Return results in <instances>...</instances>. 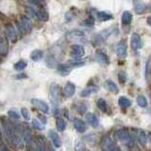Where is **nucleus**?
<instances>
[{
	"mask_svg": "<svg viewBox=\"0 0 151 151\" xmlns=\"http://www.w3.org/2000/svg\"><path fill=\"white\" fill-rule=\"evenodd\" d=\"M1 122H2L4 132H5V134H6L8 140L13 145H20L21 138L18 134V129H16V127L13 124H12L11 122H9L5 117L1 118Z\"/></svg>",
	"mask_w": 151,
	"mask_h": 151,
	"instance_id": "f257e3e1",
	"label": "nucleus"
},
{
	"mask_svg": "<svg viewBox=\"0 0 151 151\" xmlns=\"http://www.w3.org/2000/svg\"><path fill=\"white\" fill-rule=\"evenodd\" d=\"M101 147L102 149L106 151H115V150L120 149L115 144V142L113 141L111 137H108V136L104 137L101 140Z\"/></svg>",
	"mask_w": 151,
	"mask_h": 151,
	"instance_id": "f03ea898",
	"label": "nucleus"
},
{
	"mask_svg": "<svg viewBox=\"0 0 151 151\" xmlns=\"http://www.w3.org/2000/svg\"><path fill=\"white\" fill-rule=\"evenodd\" d=\"M60 86L58 84L53 83L50 87V96H51V102L53 105H58L60 102Z\"/></svg>",
	"mask_w": 151,
	"mask_h": 151,
	"instance_id": "7ed1b4c3",
	"label": "nucleus"
},
{
	"mask_svg": "<svg viewBox=\"0 0 151 151\" xmlns=\"http://www.w3.org/2000/svg\"><path fill=\"white\" fill-rule=\"evenodd\" d=\"M18 27H19V31H20V33H24V32L28 33L32 29V24L27 17H22L21 22L18 23Z\"/></svg>",
	"mask_w": 151,
	"mask_h": 151,
	"instance_id": "20e7f679",
	"label": "nucleus"
},
{
	"mask_svg": "<svg viewBox=\"0 0 151 151\" xmlns=\"http://www.w3.org/2000/svg\"><path fill=\"white\" fill-rule=\"evenodd\" d=\"M85 54V50L82 45H72L70 47V55L76 59L82 58Z\"/></svg>",
	"mask_w": 151,
	"mask_h": 151,
	"instance_id": "39448f33",
	"label": "nucleus"
},
{
	"mask_svg": "<svg viewBox=\"0 0 151 151\" xmlns=\"http://www.w3.org/2000/svg\"><path fill=\"white\" fill-rule=\"evenodd\" d=\"M5 31H6L7 38L12 42H15L17 41V38H18L17 31L12 24H8V25H6V27H5Z\"/></svg>",
	"mask_w": 151,
	"mask_h": 151,
	"instance_id": "423d86ee",
	"label": "nucleus"
},
{
	"mask_svg": "<svg viewBox=\"0 0 151 151\" xmlns=\"http://www.w3.org/2000/svg\"><path fill=\"white\" fill-rule=\"evenodd\" d=\"M30 102L33 106H35L37 109H39L41 111H42L44 113H48L49 106L47 105L46 102L41 100V99H38V98H32Z\"/></svg>",
	"mask_w": 151,
	"mask_h": 151,
	"instance_id": "0eeeda50",
	"label": "nucleus"
},
{
	"mask_svg": "<svg viewBox=\"0 0 151 151\" xmlns=\"http://www.w3.org/2000/svg\"><path fill=\"white\" fill-rule=\"evenodd\" d=\"M130 45H131V48L133 50H138V49L142 48V46H143V42H142V39H141L139 34L133 33V34L131 35Z\"/></svg>",
	"mask_w": 151,
	"mask_h": 151,
	"instance_id": "6e6552de",
	"label": "nucleus"
},
{
	"mask_svg": "<svg viewBox=\"0 0 151 151\" xmlns=\"http://www.w3.org/2000/svg\"><path fill=\"white\" fill-rule=\"evenodd\" d=\"M116 54L119 58H125L127 56V42L122 40L116 45Z\"/></svg>",
	"mask_w": 151,
	"mask_h": 151,
	"instance_id": "1a4fd4ad",
	"label": "nucleus"
},
{
	"mask_svg": "<svg viewBox=\"0 0 151 151\" xmlns=\"http://www.w3.org/2000/svg\"><path fill=\"white\" fill-rule=\"evenodd\" d=\"M76 93V86L73 82H67L63 88V94L65 97H72Z\"/></svg>",
	"mask_w": 151,
	"mask_h": 151,
	"instance_id": "9d476101",
	"label": "nucleus"
},
{
	"mask_svg": "<svg viewBox=\"0 0 151 151\" xmlns=\"http://www.w3.org/2000/svg\"><path fill=\"white\" fill-rule=\"evenodd\" d=\"M21 132H22V136L23 139L25 141V143L27 145H32L33 144V140H32V134L30 130L27 129V127H24V129H21Z\"/></svg>",
	"mask_w": 151,
	"mask_h": 151,
	"instance_id": "9b49d317",
	"label": "nucleus"
},
{
	"mask_svg": "<svg viewBox=\"0 0 151 151\" xmlns=\"http://www.w3.org/2000/svg\"><path fill=\"white\" fill-rule=\"evenodd\" d=\"M48 136H49L50 140L52 141V143H53L55 147H60V145H61V140L60 138L59 134L57 133L55 130H52V129L49 130L48 131Z\"/></svg>",
	"mask_w": 151,
	"mask_h": 151,
	"instance_id": "f8f14e48",
	"label": "nucleus"
},
{
	"mask_svg": "<svg viewBox=\"0 0 151 151\" xmlns=\"http://www.w3.org/2000/svg\"><path fill=\"white\" fill-rule=\"evenodd\" d=\"M114 137L119 141H123V140H127L129 137V130L127 129H117L116 131H114Z\"/></svg>",
	"mask_w": 151,
	"mask_h": 151,
	"instance_id": "ddd939ff",
	"label": "nucleus"
},
{
	"mask_svg": "<svg viewBox=\"0 0 151 151\" xmlns=\"http://www.w3.org/2000/svg\"><path fill=\"white\" fill-rule=\"evenodd\" d=\"M71 69H72V65L70 63H60L58 65V67H57V71H58V73L60 74L61 76H66L70 73Z\"/></svg>",
	"mask_w": 151,
	"mask_h": 151,
	"instance_id": "4468645a",
	"label": "nucleus"
},
{
	"mask_svg": "<svg viewBox=\"0 0 151 151\" xmlns=\"http://www.w3.org/2000/svg\"><path fill=\"white\" fill-rule=\"evenodd\" d=\"M74 127L75 129H77L78 132H80V133H83L86 130V125H85V122L79 118H75L74 119Z\"/></svg>",
	"mask_w": 151,
	"mask_h": 151,
	"instance_id": "2eb2a0df",
	"label": "nucleus"
},
{
	"mask_svg": "<svg viewBox=\"0 0 151 151\" xmlns=\"http://www.w3.org/2000/svg\"><path fill=\"white\" fill-rule=\"evenodd\" d=\"M136 138L141 145H145L146 143H147V136H146L145 132L142 129L136 130Z\"/></svg>",
	"mask_w": 151,
	"mask_h": 151,
	"instance_id": "dca6fc26",
	"label": "nucleus"
},
{
	"mask_svg": "<svg viewBox=\"0 0 151 151\" xmlns=\"http://www.w3.org/2000/svg\"><path fill=\"white\" fill-rule=\"evenodd\" d=\"M9 51L8 42L7 39L4 36H0V55L6 56Z\"/></svg>",
	"mask_w": 151,
	"mask_h": 151,
	"instance_id": "f3484780",
	"label": "nucleus"
},
{
	"mask_svg": "<svg viewBox=\"0 0 151 151\" xmlns=\"http://www.w3.org/2000/svg\"><path fill=\"white\" fill-rule=\"evenodd\" d=\"M86 120L93 127H97L99 125L98 118L96 116V114H93L92 112H89L86 114Z\"/></svg>",
	"mask_w": 151,
	"mask_h": 151,
	"instance_id": "a211bd4d",
	"label": "nucleus"
},
{
	"mask_svg": "<svg viewBox=\"0 0 151 151\" xmlns=\"http://www.w3.org/2000/svg\"><path fill=\"white\" fill-rule=\"evenodd\" d=\"M96 60L98 61V63H106V64L109 63L108 56H107V54L105 53V52L102 51V50H97L96 51Z\"/></svg>",
	"mask_w": 151,
	"mask_h": 151,
	"instance_id": "6ab92c4d",
	"label": "nucleus"
},
{
	"mask_svg": "<svg viewBox=\"0 0 151 151\" xmlns=\"http://www.w3.org/2000/svg\"><path fill=\"white\" fill-rule=\"evenodd\" d=\"M98 87L97 86H89L87 88H85L83 91L80 93V96L81 97H88L91 96L92 93H96L98 91Z\"/></svg>",
	"mask_w": 151,
	"mask_h": 151,
	"instance_id": "aec40b11",
	"label": "nucleus"
},
{
	"mask_svg": "<svg viewBox=\"0 0 151 151\" xmlns=\"http://www.w3.org/2000/svg\"><path fill=\"white\" fill-rule=\"evenodd\" d=\"M105 86H106V88L109 90V91H111V92L114 93H117L118 92H119V88H118L117 85L113 82L111 79H107L106 80Z\"/></svg>",
	"mask_w": 151,
	"mask_h": 151,
	"instance_id": "412c9836",
	"label": "nucleus"
},
{
	"mask_svg": "<svg viewBox=\"0 0 151 151\" xmlns=\"http://www.w3.org/2000/svg\"><path fill=\"white\" fill-rule=\"evenodd\" d=\"M42 57H44V52L41 49H35L31 52L30 54V59L33 60V61H38L42 59Z\"/></svg>",
	"mask_w": 151,
	"mask_h": 151,
	"instance_id": "4be33fe9",
	"label": "nucleus"
},
{
	"mask_svg": "<svg viewBox=\"0 0 151 151\" xmlns=\"http://www.w3.org/2000/svg\"><path fill=\"white\" fill-rule=\"evenodd\" d=\"M121 20H122V23L124 24V25H129L132 21V14L127 11L124 12L122 14Z\"/></svg>",
	"mask_w": 151,
	"mask_h": 151,
	"instance_id": "5701e85b",
	"label": "nucleus"
},
{
	"mask_svg": "<svg viewBox=\"0 0 151 151\" xmlns=\"http://www.w3.org/2000/svg\"><path fill=\"white\" fill-rule=\"evenodd\" d=\"M118 104L122 108H129L131 106V101L126 96H120L119 99H118Z\"/></svg>",
	"mask_w": 151,
	"mask_h": 151,
	"instance_id": "b1692460",
	"label": "nucleus"
},
{
	"mask_svg": "<svg viewBox=\"0 0 151 151\" xmlns=\"http://www.w3.org/2000/svg\"><path fill=\"white\" fill-rule=\"evenodd\" d=\"M56 126H57V129L59 131H63L66 127V122L63 118L61 117H57L56 120Z\"/></svg>",
	"mask_w": 151,
	"mask_h": 151,
	"instance_id": "393cba45",
	"label": "nucleus"
},
{
	"mask_svg": "<svg viewBox=\"0 0 151 151\" xmlns=\"http://www.w3.org/2000/svg\"><path fill=\"white\" fill-rule=\"evenodd\" d=\"M36 16L40 19V20H42V21H44V22H45V21H47L48 20V13H47L45 11H44L42 9H39L38 11H36Z\"/></svg>",
	"mask_w": 151,
	"mask_h": 151,
	"instance_id": "a878e982",
	"label": "nucleus"
},
{
	"mask_svg": "<svg viewBox=\"0 0 151 151\" xmlns=\"http://www.w3.org/2000/svg\"><path fill=\"white\" fill-rule=\"evenodd\" d=\"M96 16L97 18L99 19L100 21H103V22H105V21H109V20H111V19H112L113 17L111 15V14H109L105 12H98L97 14H96Z\"/></svg>",
	"mask_w": 151,
	"mask_h": 151,
	"instance_id": "bb28decb",
	"label": "nucleus"
},
{
	"mask_svg": "<svg viewBox=\"0 0 151 151\" xmlns=\"http://www.w3.org/2000/svg\"><path fill=\"white\" fill-rule=\"evenodd\" d=\"M31 124H32V127H34L35 129H38V130H44L45 129V126L44 123H42L40 120H37V119H32L31 121Z\"/></svg>",
	"mask_w": 151,
	"mask_h": 151,
	"instance_id": "cd10ccee",
	"label": "nucleus"
},
{
	"mask_svg": "<svg viewBox=\"0 0 151 151\" xmlns=\"http://www.w3.org/2000/svg\"><path fill=\"white\" fill-rule=\"evenodd\" d=\"M27 66V60H21L17 61V63L13 65V68H14V70H16V71H22V70L25 69Z\"/></svg>",
	"mask_w": 151,
	"mask_h": 151,
	"instance_id": "c85d7f7f",
	"label": "nucleus"
},
{
	"mask_svg": "<svg viewBox=\"0 0 151 151\" xmlns=\"http://www.w3.org/2000/svg\"><path fill=\"white\" fill-rule=\"evenodd\" d=\"M97 107L99 108V110L102 111L103 112H107L108 111V105L107 102L104 98H99L97 100Z\"/></svg>",
	"mask_w": 151,
	"mask_h": 151,
	"instance_id": "c756f323",
	"label": "nucleus"
},
{
	"mask_svg": "<svg viewBox=\"0 0 151 151\" xmlns=\"http://www.w3.org/2000/svg\"><path fill=\"white\" fill-rule=\"evenodd\" d=\"M83 36H84V33L79 30H72L67 33V37L70 38V39H77V38H80Z\"/></svg>",
	"mask_w": 151,
	"mask_h": 151,
	"instance_id": "7c9ffc66",
	"label": "nucleus"
},
{
	"mask_svg": "<svg viewBox=\"0 0 151 151\" xmlns=\"http://www.w3.org/2000/svg\"><path fill=\"white\" fill-rule=\"evenodd\" d=\"M145 11V5L143 2L135 3V12L137 14H141Z\"/></svg>",
	"mask_w": 151,
	"mask_h": 151,
	"instance_id": "2f4dec72",
	"label": "nucleus"
},
{
	"mask_svg": "<svg viewBox=\"0 0 151 151\" xmlns=\"http://www.w3.org/2000/svg\"><path fill=\"white\" fill-rule=\"evenodd\" d=\"M137 104L141 107V108H145L147 106V100L144 96H137Z\"/></svg>",
	"mask_w": 151,
	"mask_h": 151,
	"instance_id": "473e14b6",
	"label": "nucleus"
},
{
	"mask_svg": "<svg viewBox=\"0 0 151 151\" xmlns=\"http://www.w3.org/2000/svg\"><path fill=\"white\" fill-rule=\"evenodd\" d=\"M45 63H46V65L48 66V67L53 68L54 66H55V64H56V60H55V58H54V57L52 56V55H49V56L46 58Z\"/></svg>",
	"mask_w": 151,
	"mask_h": 151,
	"instance_id": "72a5a7b5",
	"label": "nucleus"
},
{
	"mask_svg": "<svg viewBox=\"0 0 151 151\" xmlns=\"http://www.w3.org/2000/svg\"><path fill=\"white\" fill-rule=\"evenodd\" d=\"M21 114L22 116L24 117V119L28 121V120H30V113H29V111H28V109L27 108H22L21 109Z\"/></svg>",
	"mask_w": 151,
	"mask_h": 151,
	"instance_id": "f704fd0d",
	"label": "nucleus"
},
{
	"mask_svg": "<svg viewBox=\"0 0 151 151\" xmlns=\"http://www.w3.org/2000/svg\"><path fill=\"white\" fill-rule=\"evenodd\" d=\"M8 114L9 117H12L13 118V119H15V120H18L19 118H20V114L16 111H13V110H9L8 111Z\"/></svg>",
	"mask_w": 151,
	"mask_h": 151,
	"instance_id": "c9c22d12",
	"label": "nucleus"
},
{
	"mask_svg": "<svg viewBox=\"0 0 151 151\" xmlns=\"http://www.w3.org/2000/svg\"><path fill=\"white\" fill-rule=\"evenodd\" d=\"M28 2H29L33 7H36L38 9H42L41 0H28Z\"/></svg>",
	"mask_w": 151,
	"mask_h": 151,
	"instance_id": "e433bc0d",
	"label": "nucleus"
},
{
	"mask_svg": "<svg viewBox=\"0 0 151 151\" xmlns=\"http://www.w3.org/2000/svg\"><path fill=\"white\" fill-rule=\"evenodd\" d=\"M86 110H87V108H86V106L84 105V104H80V105L78 106V111L79 112V113H81V114H83V113H85V111H86Z\"/></svg>",
	"mask_w": 151,
	"mask_h": 151,
	"instance_id": "4c0bfd02",
	"label": "nucleus"
},
{
	"mask_svg": "<svg viewBox=\"0 0 151 151\" xmlns=\"http://www.w3.org/2000/svg\"><path fill=\"white\" fill-rule=\"evenodd\" d=\"M93 23H94L93 18L90 17L89 19H87L86 21H84V25H86V26H93Z\"/></svg>",
	"mask_w": 151,
	"mask_h": 151,
	"instance_id": "58836bf2",
	"label": "nucleus"
},
{
	"mask_svg": "<svg viewBox=\"0 0 151 151\" xmlns=\"http://www.w3.org/2000/svg\"><path fill=\"white\" fill-rule=\"evenodd\" d=\"M119 79H120V81L122 82V83H124L126 80H127V77H126V74L125 73H123V72H121V73H119Z\"/></svg>",
	"mask_w": 151,
	"mask_h": 151,
	"instance_id": "ea45409f",
	"label": "nucleus"
},
{
	"mask_svg": "<svg viewBox=\"0 0 151 151\" xmlns=\"http://www.w3.org/2000/svg\"><path fill=\"white\" fill-rule=\"evenodd\" d=\"M38 118H39V120L42 122V123H44V124L45 125L46 124V122H47V119H46V117L44 116V115H42V114H39L38 115Z\"/></svg>",
	"mask_w": 151,
	"mask_h": 151,
	"instance_id": "a19ab883",
	"label": "nucleus"
},
{
	"mask_svg": "<svg viewBox=\"0 0 151 151\" xmlns=\"http://www.w3.org/2000/svg\"><path fill=\"white\" fill-rule=\"evenodd\" d=\"M81 146H84V145H83V143H80V142H78V143L77 144V148L78 150H85L86 148H84V147H81Z\"/></svg>",
	"mask_w": 151,
	"mask_h": 151,
	"instance_id": "79ce46f5",
	"label": "nucleus"
},
{
	"mask_svg": "<svg viewBox=\"0 0 151 151\" xmlns=\"http://www.w3.org/2000/svg\"><path fill=\"white\" fill-rule=\"evenodd\" d=\"M27 78V76L25 74H20V75H18L16 76V78L17 79H21V78Z\"/></svg>",
	"mask_w": 151,
	"mask_h": 151,
	"instance_id": "37998d69",
	"label": "nucleus"
},
{
	"mask_svg": "<svg viewBox=\"0 0 151 151\" xmlns=\"http://www.w3.org/2000/svg\"><path fill=\"white\" fill-rule=\"evenodd\" d=\"M146 22H147V24L151 27V16H149V17L147 18V20H146Z\"/></svg>",
	"mask_w": 151,
	"mask_h": 151,
	"instance_id": "c03bdc74",
	"label": "nucleus"
},
{
	"mask_svg": "<svg viewBox=\"0 0 151 151\" xmlns=\"http://www.w3.org/2000/svg\"><path fill=\"white\" fill-rule=\"evenodd\" d=\"M148 139H149L150 142H151V132H148Z\"/></svg>",
	"mask_w": 151,
	"mask_h": 151,
	"instance_id": "a18cd8bd",
	"label": "nucleus"
}]
</instances>
